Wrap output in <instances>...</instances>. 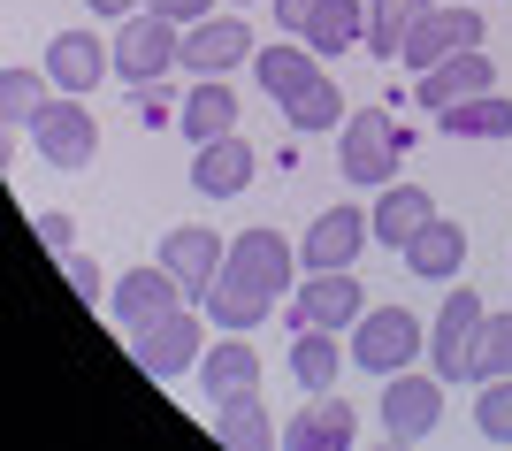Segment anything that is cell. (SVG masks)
I'll list each match as a JSON object with an SVG mask.
<instances>
[{"instance_id":"obj_26","label":"cell","mask_w":512,"mask_h":451,"mask_svg":"<svg viewBox=\"0 0 512 451\" xmlns=\"http://www.w3.org/2000/svg\"><path fill=\"white\" fill-rule=\"evenodd\" d=\"M214 444H230V451H268V444H276L260 390H245V398H222V406H214Z\"/></svg>"},{"instance_id":"obj_28","label":"cell","mask_w":512,"mask_h":451,"mask_svg":"<svg viewBox=\"0 0 512 451\" xmlns=\"http://www.w3.org/2000/svg\"><path fill=\"white\" fill-rule=\"evenodd\" d=\"M436 123H444V138H512V100L505 92H474V100L444 108Z\"/></svg>"},{"instance_id":"obj_21","label":"cell","mask_w":512,"mask_h":451,"mask_svg":"<svg viewBox=\"0 0 512 451\" xmlns=\"http://www.w3.org/2000/svg\"><path fill=\"white\" fill-rule=\"evenodd\" d=\"M199 383H207V398L222 406V398H245V390H260V352H253V337H222L199 360Z\"/></svg>"},{"instance_id":"obj_2","label":"cell","mask_w":512,"mask_h":451,"mask_svg":"<svg viewBox=\"0 0 512 451\" xmlns=\"http://www.w3.org/2000/svg\"><path fill=\"white\" fill-rule=\"evenodd\" d=\"M482 322H490L482 291L451 283L444 306H436V329H428V360H436L444 383H474V344H482Z\"/></svg>"},{"instance_id":"obj_36","label":"cell","mask_w":512,"mask_h":451,"mask_svg":"<svg viewBox=\"0 0 512 451\" xmlns=\"http://www.w3.org/2000/svg\"><path fill=\"white\" fill-rule=\"evenodd\" d=\"M62 268H69V283H77V291H85V299H100V268H92V260L62 253Z\"/></svg>"},{"instance_id":"obj_11","label":"cell","mask_w":512,"mask_h":451,"mask_svg":"<svg viewBox=\"0 0 512 451\" xmlns=\"http://www.w3.org/2000/svg\"><path fill=\"white\" fill-rule=\"evenodd\" d=\"M367 237H375V222H367L360 207H321V215H314V230L299 237V268H306V276H329V268H352Z\"/></svg>"},{"instance_id":"obj_32","label":"cell","mask_w":512,"mask_h":451,"mask_svg":"<svg viewBox=\"0 0 512 451\" xmlns=\"http://www.w3.org/2000/svg\"><path fill=\"white\" fill-rule=\"evenodd\" d=\"M474 429L490 436V444H512V375L474 383Z\"/></svg>"},{"instance_id":"obj_39","label":"cell","mask_w":512,"mask_h":451,"mask_svg":"<svg viewBox=\"0 0 512 451\" xmlns=\"http://www.w3.org/2000/svg\"><path fill=\"white\" fill-rule=\"evenodd\" d=\"M237 8H245V0H237Z\"/></svg>"},{"instance_id":"obj_8","label":"cell","mask_w":512,"mask_h":451,"mask_svg":"<svg viewBox=\"0 0 512 451\" xmlns=\"http://www.w3.org/2000/svg\"><path fill=\"white\" fill-rule=\"evenodd\" d=\"M436 421H444V375H413V367L383 375V429L398 444H421Z\"/></svg>"},{"instance_id":"obj_17","label":"cell","mask_w":512,"mask_h":451,"mask_svg":"<svg viewBox=\"0 0 512 451\" xmlns=\"http://www.w3.org/2000/svg\"><path fill=\"white\" fill-rule=\"evenodd\" d=\"M245 184H253V146H245V138H207V146L192 153V192L199 199H237L245 192Z\"/></svg>"},{"instance_id":"obj_38","label":"cell","mask_w":512,"mask_h":451,"mask_svg":"<svg viewBox=\"0 0 512 451\" xmlns=\"http://www.w3.org/2000/svg\"><path fill=\"white\" fill-rule=\"evenodd\" d=\"M85 8H92V16H100V23H123V16H138L146 0H85Z\"/></svg>"},{"instance_id":"obj_12","label":"cell","mask_w":512,"mask_h":451,"mask_svg":"<svg viewBox=\"0 0 512 451\" xmlns=\"http://www.w3.org/2000/svg\"><path fill=\"white\" fill-rule=\"evenodd\" d=\"M222 260H230V237L199 230V222H176V230L161 237V268L184 283V299H207L214 276H222Z\"/></svg>"},{"instance_id":"obj_25","label":"cell","mask_w":512,"mask_h":451,"mask_svg":"<svg viewBox=\"0 0 512 451\" xmlns=\"http://www.w3.org/2000/svg\"><path fill=\"white\" fill-rule=\"evenodd\" d=\"M299 39L314 46L321 62H329V54H344V46H360V39H367V0H321L314 23H306Z\"/></svg>"},{"instance_id":"obj_35","label":"cell","mask_w":512,"mask_h":451,"mask_svg":"<svg viewBox=\"0 0 512 451\" xmlns=\"http://www.w3.org/2000/svg\"><path fill=\"white\" fill-rule=\"evenodd\" d=\"M314 8H321V0H276V31H291V39H299L306 23H314Z\"/></svg>"},{"instance_id":"obj_20","label":"cell","mask_w":512,"mask_h":451,"mask_svg":"<svg viewBox=\"0 0 512 451\" xmlns=\"http://www.w3.org/2000/svg\"><path fill=\"white\" fill-rule=\"evenodd\" d=\"M352 436H360V413L344 406L337 390H314V406L283 429V444H291V451H344Z\"/></svg>"},{"instance_id":"obj_37","label":"cell","mask_w":512,"mask_h":451,"mask_svg":"<svg viewBox=\"0 0 512 451\" xmlns=\"http://www.w3.org/2000/svg\"><path fill=\"white\" fill-rule=\"evenodd\" d=\"M39 237L54 245V253H69V237H77V222H69V215H39Z\"/></svg>"},{"instance_id":"obj_5","label":"cell","mask_w":512,"mask_h":451,"mask_svg":"<svg viewBox=\"0 0 512 451\" xmlns=\"http://www.w3.org/2000/svg\"><path fill=\"white\" fill-rule=\"evenodd\" d=\"M176 62H184V23L153 16V8L138 23H123V39H115V77H123L130 92H138V85H161Z\"/></svg>"},{"instance_id":"obj_19","label":"cell","mask_w":512,"mask_h":451,"mask_svg":"<svg viewBox=\"0 0 512 451\" xmlns=\"http://www.w3.org/2000/svg\"><path fill=\"white\" fill-rule=\"evenodd\" d=\"M367 222H375V237H383L390 253H406L413 237H421L428 222H436V199H428L421 184H398V176H390V184H383V199H375V215H367Z\"/></svg>"},{"instance_id":"obj_22","label":"cell","mask_w":512,"mask_h":451,"mask_svg":"<svg viewBox=\"0 0 512 451\" xmlns=\"http://www.w3.org/2000/svg\"><path fill=\"white\" fill-rule=\"evenodd\" d=\"M406 268H413V276H428V283H451L459 268H467V230H459L451 215H436V222L406 245Z\"/></svg>"},{"instance_id":"obj_1","label":"cell","mask_w":512,"mask_h":451,"mask_svg":"<svg viewBox=\"0 0 512 451\" xmlns=\"http://www.w3.org/2000/svg\"><path fill=\"white\" fill-rule=\"evenodd\" d=\"M406 123L390 108H352L337 130V176L344 184H360V192H383L390 176H398V153H406Z\"/></svg>"},{"instance_id":"obj_18","label":"cell","mask_w":512,"mask_h":451,"mask_svg":"<svg viewBox=\"0 0 512 451\" xmlns=\"http://www.w3.org/2000/svg\"><path fill=\"white\" fill-rule=\"evenodd\" d=\"M107 306H115V322L123 329H138V322H153V314H169V306H184V283L153 260V268H130L115 291H107Z\"/></svg>"},{"instance_id":"obj_27","label":"cell","mask_w":512,"mask_h":451,"mask_svg":"<svg viewBox=\"0 0 512 451\" xmlns=\"http://www.w3.org/2000/svg\"><path fill=\"white\" fill-rule=\"evenodd\" d=\"M344 360H352V352H337V329H299V337H291V375H299V390H337Z\"/></svg>"},{"instance_id":"obj_29","label":"cell","mask_w":512,"mask_h":451,"mask_svg":"<svg viewBox=\"0 0 512 451\" xmlns=\"http://www.w3.org/2000/svg\"><path fill=\"white\" fill-rule=\"evenodd\" d=\"M46 85H54L46 69L8 62V69H0V123H8V130H31V115L46 108Z\"/></svg>"},{"instance_id":"obj_30","label":"cell","mask_w":512,"mask_h":451,"mask_svg":"<svg viewBox=\"0 0 512 451\" xmlns=\"http://www.w3.org/2000/svg\"><path fill=\"white\" fill-rule=\"evenodd\" d=\"M428 0H367V46L383 54V62H398L406 54V31L421 23Z\"/></svg>"},{"instance_id":"obj_33","label":"cell","mask_w":512,"mask_h":451,"mask_svg":"<svg viewBox=\"0 0 512 451\" xmlns=\"http://www.w3.org/2000/svg\"><path fill=\"white\" fill-rule=\"evenodd\" d=\"M490 375H512V314H490L474 344V383H490Z\"/></svg>"},{"instance_id":"obj_7","label":"cell","mask_w":512,"mask_h":451,"mask_svg":"<svg viewBox=\"0 0 512 451\" xmlns=\"http://www.w3.org/2000/svg\"><path fill=\"white\" fill-rule=\"evenodd\" d=\"M367 314V291L352 268H329V276H306L299 283V299L283 306V322L291 329H352Z\"/></svg>"},{"instance_id":"obj_6","label":"cell","mask_w":512,"mask_h":451,"mask_svg":"<svg viewBox=\"0 0 512 451\" xmlns=\"http://www.w3.org/2000/svg\"><path fill=\"white\" fill-rule=\"evenodd\" d=\"M31 146H39L46 169H85L92 153H100V123H92V108L77 92H62V100H46L31 115Z\"/></svg>"},{"instance_id":"obj_23","label":"cell","mask_w":512,"mask_h":451,"mask_svg":"<svg viewBox=\"0 0 512 451\" xmlns=\"http://www.w3.org/2000/svg\"><path fill=\"white\" fill-rule=\"evenodd\" d=\"M199 306H207L214 329H260L268 314H276V299H268L260 283H245V276H214V291Z\"/></svg>"},{"instance_id":"obj_31","label":"cell","mask_w":512,"mask_h":451,"mask_svg":"<svg viewBox=\"0 0 512 451\" xmlns=\"http://www.w3.org/2000/svg\"><path fill=\"white\" fill-rule=\"evenodd\" d=\"M283 123L291 130H344V85H329V77H314V85L283 108Z\"/></svg>"},{"instance_id":"obj_24","label":"cell","mask_w":512,"mask_h":451,"mask_svg":"<svg viewBox=\"0 0 512 451\" xmlns=\"http://www.w3.org/2000/svg\"><path fill=\"white\" fill-rule=\"evenodd\" d=\"M176 123H184V138H192V146H207V138H230V130H237V92L222 85V77H199Z\"/></svg>"},{"instance_id":"obj_4","label":"cell","mask_w":512,"mask_h":451,"mask_svg":"<svg viewBox=\"0 0 512 451\" xmlns=\"http://www.w3.org/2000/svg\"><path fill=\"white\" fill-rule=\"evenodd\" d=\"M199 314L192 306H169V314H153V322H138V329H123L130 337V360L146 367V375H161V383H176L184 367H199Z\"/></svg>"},{"instance_id":"obj_13","label":"cell","mask_w":512,"mask_h":451,"mask_svg":"<svg viewBox=\"0 0 512 451\" xmlns=\"http://www.w3.org/2000/svg\"><path fill=\"white\" fill-rule=\"evenodd\" d=\"M253 62V23L245 16H199L184 23V69L192 77H222V69Z\"/></svg>"},{"instance_id":"obj_9","label":"cell","mask_w":512,"mask_h":451,"mask_svg":"<svg viewBox=\"0 0 512 451\" xmlns=\"http://www.w3.org/2000/svg\"><path fill=\"white\" fill-rule=\"evenodd\" d=\"M222 276H245V283H260L268 299H283L306 268H299V245H283L276 230H237V237H230V260H222Z\"/></svg>"},{"instance_id":"obj_16","label":"cell","mask_w":512,"mask_h":451,"mask_svg":"<svg viewBox=\"0 0 512 451\" xmlns=\"http://www.w3.org/2000/svg\"><path fill=\"white\" fill-rule=\"evenodd\" d=\"M253 77H260V92H268L276 108H291V100L321 77V54L306 39H276V46H260V54H253Z\"/></svg>"},{"instance_id":"obj_3","label":"cell","mask_w":512,"mask_h":451,"mask_svg":"<svg viewBox=\"0 0 512 451\" xmlns=\"http://www.w3.org/2000/svg\"><path fill=\"white\" fill-rule=\"evenodd\" d=\"M428 344V329L413 322L406 306H367L360 322H352V367H367V375H398V367H413V352Z\"/></svg>"},{"instance_id":"obj_10","label":"cell","mask_w":512,"mask_h":451,"mask_svg":"<svg viewBox=\"0 0 512 451\" xmlns=\"http://www.w3.org/2000/svg\"><path fill=\"white\" fill-rule=\"evenodd\" d=\"M467 46H482V8H421V23L406 31V54H398V62L436 69V62H451V54H467Z\"/></svg>"},{"instance_id":"obj_14","label":"cell","mask_w":512,"mask_h":451,"mask_svg":"<svg viewBox=\"0 0 512 451\" xmlns=\"http://www.w3.org/2000/svg\"><path fill=\"white\" fill-rule=\"evenodd\" d=\"M490 85H497V69L482 62V46H467V54H451V62L421 69L413 100H421L428 115H444V108H459V100H474V92H490Z\"/></svg>"},{"instance_id":"obj_15","label":"cell","mask_w":512,"mask_h":451,"mask_svg":"<svg viewBox=\"0 0 512 451\" xmlns=\"http://www.w3.org/2000/svg\"><path fill=\"white\" fill-rule=\"evenodd\" d=\"M107 69H115V46H100L92 31H54V46H46V77H54L62 92H77V100H85Z\"/></svg>"},{"instance_id":"obj_34","label":"cell","mask_w":512,"mask_h":451,"mask_svg":"<svg viewBox=\"0 0 512 451\" xmlns=\"http://www.w3.org/2000/svg\"><path fill=\"white\" fill-rule=\"evenodd\" d=\"M153 16H169V23H199V16H214V0H146Z\"/></svg>"}]
</instances>
